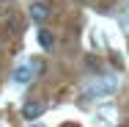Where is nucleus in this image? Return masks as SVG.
I'll use <instances>...</instances> for the list:
<instances>
[{
	"label": "nucleus",
	"instance_id": "obj_8",
	"mask_svg": "<svg viewBox=\"0 0 129 127\" xmlns=\"http://www.w3.org/2000/svg\"><path fill=\"white\" fill-rule=\"evenodd\" d=\"M69 127H72V124H69Z\"/></svg>",
	"mask_w": 129,
	"mask_h": 127
},
{
	"label": "nucleus",
	"instance_id": "obj_1",
	"mask_svg": "<svg viewBox=\"0 0 129 127\" xmlns=\"http://www.w3.org/2000/svg\"><path fill=\"white\" fill-rule=\"evenodd\" d=\"M115 88H118V80H115L113 75L96 77V80H88V83L82 86L80 100H82V102H91V100H99V97H110V94H115Z\"/></svg>",
	"mask_w": 129,
	"mask_h": 127
},
{
	"label": "nucleus",
	"instance_id": "obj_3",
	"mask_svg": "<svg viewBox=\"0 0 129 127\" xmlns=\"http://www.w3.org/2000/svg\"><path fill=\"white\" fill-rule=\"evenodd\" d=\"M47 17H50V6H47V3H33V6H30V20H33L36 25L47 22Z\"/></svg>",
	"mask_w": 129,
	"mask_h": 127
},
{
	"label": "nucleus",
	"instance_id": "obj_4",
	"mask_svg": "<svg viewBox=\"0 0 129 127\" xmlns=\"http://www.w3.org/2000/svg\"><path fill=\"white\" fill-rule=\"evenodd\" d=\"M33 80V66H30V61L27 64H19L17 69H14V83H30Z\"/></svg>",
	"mask_w": 129,
	"mask_h": 127
},
{
	"label": "nucleus",
	"instance_id": "obj_6",
	"mask_svg": "<svg viewBox=\"0 0 129 127\" xmlns=\"http://www.w3.org/2000/svg\"><path fill=\"white\" fill-rule=\"evenodd\" d=\"M0 3H8V0H0Z\"/></svg>",
	"mask_w": 129,
	"mask_h": 127
},
{
	"label": "nucleus",
	"instance_id": "obj_5",
	"mask_svg": "<svg viewBox=\"0 0 129 127\" xmlns=\"http://www.w3.org/2000/svg\"><path fill=\"white\" fill-rule=\"evenodd\" d=\"M39 44H41V47H44L47 52H50V50H55V33L41 28V30H39Z\"/></svg>",
	"mask_w": 129,
	"mask_h": 127
},
{
	"label": "nucleus",
	"instance_id": "obj_2",
	"mask_svg": "<svg viewBox=\"0 0 129 127\" xmlns=\"http://www.w3.org/2000/svg\"><path fill=\"white\" fill-rule=\"evenodd\" d=\"M44 113V102H39V100H30L22 105V116H25L27 122H33V119H39Z\"/></svg>",
	"mask_w": 129,
	"mask_h": 127
},
{
	"label": "nucleus",
	"instance_id": "obj_7",
	"mask_svg": "<svg viewBox=\"0 0 129 127\" xmlns=\"http://www.w3.org/2000/svg\"><path fill=\"white\" fill-rule=\"evenodd\" d=\"M30 127H39V124H30Z\"/></svg>",
	"mask_w": 129,
	"mask_h": 127
}]
</instances>
